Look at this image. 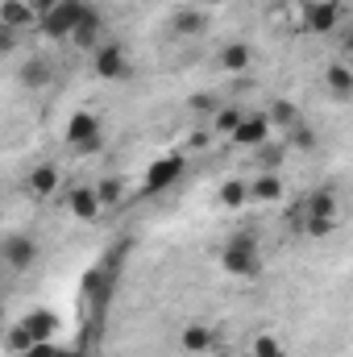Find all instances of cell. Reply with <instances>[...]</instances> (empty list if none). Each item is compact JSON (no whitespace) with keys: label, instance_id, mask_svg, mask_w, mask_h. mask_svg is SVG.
Instances as JSON below:
<instances>
[{"label":"cell","instance_id":"cell-1","mask_svg":"<svg viewBox=\"0 0 353 357\" xmlns=\"http://www.w3.org/2000/svg\"><path fill=\"white\" fill-rule=\"evenodd\" d=\"M220 266H225V274H233V278H254V274H262L258 241H254L250 233L229 237V241H225V250H220Z\"/></svg>","mask_w":353,"mask_h":357},{"label":"cell","instance_id":"cell-2","mask_svg":"<svg viewBox=\"0 0 353 357\" xmlns=\"http://www.w3.org/2000/svg\"><path fill=\"white\" fill-rule=\"evenodd\" d=\"M100 142H104L100 112H91V108L71 112V121H67V146H75L80 154H96V150H100Z\"/></svg>","mask_w":353,"mask_h":357},{"label":"cell","instance_id":"cell-3","mask_svg":"<svg viewBox=\"0 0 353 357\" xmlns=\"http://www.w3.org/2000/svg\"><path fill=\"white\" fill-rule=\"evenodd\" d=\"M91 8L84 4V0H67L59 13H50L46 21H38V29L46 33V38H54V42H71V33L84 25V17H88Z\"/></svg>","mask_w":353,"mask_h":357},{"label":"cell","instance_id":"cell-4","mask_svg":"<svg viewBox=\"0 0 353 357\" xmlns=\"http://www.w3.org/2000/svg\"><path fill=\"white\" fill-rule=\"evenodd\" d=\"M91 71H96L100 79H108V84H125V79L133 75V63L125 59L121 42H104L100 50H91Z\"/></svg>","mask_w":353,"mask_h":357},{"label":"cell","instance_id":"cell-5","mask_svg":"<svg viewBox=\"0 0 353 357\" xmlns=\"http://www.w3.org/2000/svg\"><path fill=\"white\" fill-rule=\"evenodd\" d=\"M38 241L29 237V233H8L4 237V245H0V258H4V270L8 274H25V270L38 262Z\"/></svg>","mask_w":353,"mask_h":357},{"label":"cell","instance_id":"cell-6","mask_svg":"<svg viewBox=\"0 0 353 357\" xmlns=\"http://www.w3.org/2000/svg\"><path fill=\"white\" fill-rule=\"evenodd\" d=\"M183 154H167V158H158V162H150V171H146V183H142V191L146 195H158V191H167L171 183H179L183 175Z\"/></svg>","mask_w":353,"mask_h":357},{"label":"cell","instance_id":"cell-7","mask_svg":"<svg viewBox=\"0 0 353 357\" xmlns=\"http://www.w3.org/2000/svg\"><path fill=\"white\" fill-rule=\"evenodd\" d=\"M299 208H303V225L308 220H337L341 216V199H337L333 187H316L308 199H299Z\"/></svg>","mask_w":353,"mask_h":357},{"label":"cell","instance_id":"cell-8","mask_svg":"<svg viewBox=\"0 0 353 357\" xmlns=\"http://www.w3.org/2000/svg\"><path fill=\"white\" fill-rule=\"evenodd\" d=\"M67 212L75 216V220H100V212H104V204H100V191H96V183H80V187H71V195H67Z\"/></svg>","mask_w":353,"mask_h":357},{"label":"cell","instance_id":"cell-9","mask_svg":"<svg viewBox=\"0 0 353 357\" xmlns=\"http://www.w3.org/2000/svg\"><path fill=\"white\" fill-rule=\"evenodd\" d=\"M303 25H308V33H333L341 25V4L337 0H312L303 8Z\"/></svg>","mask_w":353,"mask_h":357},{"label":"cell","instance_id":"cell-10","mask_svg":"<svg viewBox=\"0 0 353 357\" xmlns=\"http://www.w3.org/2000/svg\"><path fill=\"white\" fill-rule=\"evenodd\" d=\"M270 116L266 112H246V121L237 125V133L229 137L233 146H250V150H258V146H266V137H270Z\"/></svg>","mask_w":353,"mask_h":357},{"label":"cell","instance_id":"cell-11","mask_svg":"<svg viewBox=\"0 0 353 357\" xmlns=\"http://www.w3.org/2000/svg\"><path fill=\"white\" fill-rule=\"evenodd\" d=\"M59 183H63V171H59L54 162H38V167L25 175V191H29L33 199H50V195L59 191Z\"/></svg>","mask_w":353,"mask_h":357},{"label":"cell","instance_id":"cell-12","mask_svg":"<svg viewBox=\"0 0 353 357\" xmlns=\"http://www.w3.org/2000/svg\"><path fill=\"white\" fill-rule=\"evenodd\" d=\"M208 29V13L200 8V4H183L171 13V33L175 38H200Z\"/></svg>","mask_w":353,"mask_h":357},{"label":"cell","instance_id":"cell-13","mask_svg":"<svg viewBox=\"0 0 353 357\" xmlns=\"http://www.w3.org/2000/svg\"><path fill=\"white\" fill-rule=\"evenodd\" d=\"M250 63H254L250 42H225V46H220V54H216V67H220V71H229V75H246V71H250Z\"/></svg>","mask_w":353,"mask_h":357},{"label":"cell","instance_id":"cell-14","mask_svg":"<svg viewBox=\"0 0 353 357\" xmlns=\"http://www.w3.org/2000/svg\"><path fill=\"white\" fill-rule=\"evenodd\" d=\"M33 21H38V13H33L29 0H4V4H0V25H4V29H17V33H21V29H29Z\"/></svg>","mask_w":353,"mask_h":357},{"label":"cell","instance_id":"cell-15","mask_svg":"<svg viewBox=\"0 0 353 357\" xmlns=\"http://www.w3.org/2000/svg\"><path fill=\"white\" fill-rule=\"evenodd\" d=\"M250 199L254 204H278L283 199V175L278 171H262L250 178Z\"/></svg>","mask_w":353,"mask_h":357},{"label":"cell","instance_id":"cell-16","mask_svg":"<svg viewBox=\"0 0 353 357\" xmlns=\"http://www.w3.org/2000/svg\"><path fill=\"white\" fill-rule=\"evenodd\" d=\"M179 345H183V354L200 357V354H212L216 337H212V328H208V324H187V328L179 333Z\"/></svg>","mask_w":353,"mask_h":357},{"label":"cell","instance_id":"cell-17","mask_svg":"<svg viewBox=\"0 0 353 357\" xmlns=\"http://www.w3.org/2000/svg\"><path fill=\"white\" fill-rule=\"evenodd\" d=\"M21 324H25V333H29L33 341H54V337H59V320H54V312H46V307L29 312Z\"/></svg>","mask_w":353,"mask_h":357},{"label":"cell","instance_id":"cell-18","mask_svg":"<svg viewBox=\"0 0 353 357\" xmlns=\"http://www.w3.org/2000/svg\"><path fill=\"white\" fill-rule=\"evenodd\" d=\"M324 88H329V96H337V100H350L353 96V67L350 63H329Z\"/></svg>","mask_w":353,"mask_h":357},{"label":"cell","instance_id":"cell-19","mask_svg":"<svg viewBox=\"0 0 353 357\" xmlns=\"http://www.w3.org/2000/svg\"><path fill=\"white\" fill-rule=\"evenodd\" d=\"M216 199H220V208H229V212L246 208V204H250V178H225L220 191H216Z\"/></svg>","mask_w":353,"mask_h":357},{"label":"cell","instance_id":"cell-20","mask_svg":"<svg viewBox=\"0 0 353 357\" xmlns=\"http://www.w3.org/2000/svg\"><path fill=\"white\" fill-rule=\"evenodd\" d=\"M100 33H104L100 13H88V17H84V25L71 33V46H75V50H100V46H104V42H100Z\"/></svg>","mask_w":353,"mask_h":357},{"label":"cell","instance_id":"cell-21","mask_svg":"<svg viewBox=\"0 0 353 357\" xmlns=\"http://www.w3.org/2000/svg\"><path fill=\"white\" fill-rule=\"evenodd\" d=\"M266 116H270V125H274V129H287V133L303 121V116H299V108H295L291 100H270V104H266Z\"/></svg>","mask_w":353,"mask_h":357},{"label":"cell","instance_id":"cell-22","mask_svg":"<svg viewBox=\"0 0 353 357\" xmlns=\"http://www.w3.org/2000/svg\"><path fill=\"white\" fill-rule=\"evenodd\" d=\"M241 121H246V108H237V104H220L216 116H212V133H216V137H233Z\"/></svg>","mask_w":353,"mask_h":357},{"label":"cell","instance_id":"cell-23","mask_svg":"<svg viewBox=\"0 0 353 357\" xmlns=\"http://www.w3.org/2000/svg\"><path fill=\"white\" fill-rule=\"evenodd\" d=\"M50 84V63L46 59H25L21 63V88H46Z\"/></svg>","mask_w":353,"mask_h":357},{"label":"cell","instance_id":"cell-24","mask_svg":"<svg viewBox=\"0 0 353 357\" xmlns=\"http://www.w3.org/2000/svg\"><path fill=\"white\" fill-rule=\"evenodd\" d=\"M96 191H100V204H104V212H108V208H121V199H125L129 187H125L121 175H104L100 183H96Z\"/></svg>","mask_w":353,"mask_h":357},{"label":"cell","instance_id":"cell-25","mask_svg":"<svg viewBox=\"0 0 353 357\" xmlns=\"http://www.w3.org/2000/svg\"><path fill=\"white\" fill-rule=\"evenodd\" d=\"M250 357H287V349H283V341L274 333H258L250 341Z\"/></svg>","mask_w":353,"mask_h":357},{"label":"cell","instance_id":"cell-26","mask_svg":"<svg viewBox=\"0 0 353 357\" xmlns=\"http://www.w3.org/2000/svg\"><path fill=\"white\" fill-rule=\"evenodd\" d=\"M287 146H295V150H303V154H308V150H316V133H312V125H303V121H299V125L287 133Z\"/></svg>","mask_w":353,"mask_h":357},{"label":"cell","instance_id":"cell-27","mask_svg":"<svg viewBox=\"0 0 353 357\" xmlns=\"http://www.w3.org/2000/svg\"><path fill=\"white\" fill-rule=\"evenodd\" d=\"M29 345H38V341L25 333V324H13V328H8V354H13V357H25V349H29Z\"/></svg>","mask_w":353,"mask_h":357},{"label":"cell","instance_id":"cell-28","mask_svg":"<svg viewBox=\"0 0 353 357\" xmlns=\"http://www.w3.org/2000/svg\"><path fill=\"white\" fill-rule=\"evenodd\" d=\"M220 100L216 96H191V112H204V116H216Z\"/></svg>","mask_w":353,"mask_h":357},{"label":"cell","instance_id":"cell-29","mask_svg":"<svg viewBox=\"0 0 353 357\" xmlns=\"http://www.w3.org/2000/svg\"><path fill=\"white\" fill-rule=\"evenodd\" d=\"M333 229H337V220H308V225H303L308 237H329Z\"/></svg>","mask_w":353,"mask_h":357},{"label":"cell","instance_id":"cell-30","mask_svg":"<svg viewBox=\"0 0 353 357\" xmlns=\"http://www.w3.org/2000/svg\"><path fill=\"white\" fill-rule=\"evenodd\" d=\"M29 4H33V13H38V21H46V17H50V13H59V8H63L67 0H29Z\"/></svg>","mask_w":353,"mask_h":357},{"label":"cell","instance_id":"cell-31","mask_svg":"<svg viewBox=\"0 0 353 357\" xmlns=\"http://www.w3.org/2000/svg\"><path fill=\"white\" fill-rule=\"evenodd\" d=\"M25 357H59V345L54 341H38V345H29Z\"/></svg>","mask_w":353,"mask_h":357},{"label":"cell","instance_id":"cell-32","mask_svg":"<svg viewBox=\"0 0 353 357\" xmlns=\"http://www.w3.org/2000/svg\"><path fill=\"white\" fill-rule=\"evenodd\" d=\"M0 50H4V54L17 50V29H4V25H0Z\"/></svg>","mask_w":353,"mask_h":357},{"label":"cell","instance_id":"cell-33","mask_svg":"<svg viewBox=\"0 0 353 357\" xmlns=\"http://www.w3.org/2000/svg\"><path fill=\"white\" fill-rule=\"evenodd\" d=\"M258 162H262L266 171H274V167H278V150H266V146H258Z\"/></svg>","mask_w":353,"mask_h":357},{"label":"cell","instance_id":"cell-34","mask_svg":"<svg viewBox=\"0 0 353 357\" xmlns=\"http://www.w3.org/2000/svg\"><path fill=\"white\" fill-rule=\"evenodd\" d=\"M208 137H212V133H191V137H187V146H191V150H204V146H208Z\"/></svg>","mask_w":353,"mask_h":357},{"label":"cell","instance_id":"cell-35","mask_svg":"<svg viewBox=\"0 0 353 357\" xmlns=\"http://www.w3.org/2000/svg\"><path fill=\"white\" fill-rule=\"evenodd\" d=\"M195 4H200V8H208V4H225V0H195Z\"/></svg>","mask_w":353,"mask_h":357},{"label":"cell","instance_id":"cell-36","mask_svg":"<svg viewBox=\"0 0 353 357\" xmlns=\"http://www.w3.org/2000/svg\"><path fill=\"white\" fill-rule=\"evenodd\" d=\"M345 54H350V59H353V33H350V38H345Z\"/></svg>","mask_w":353,"mask_h":357},{"label":"cell","instance_id":"cell-37","mask_svg":"<svg viewBox=\"0 0 353 357\" xmlns=\"http://www.w3.org/2000/svg\"><path fill=\"white\" fill-rule=\"evenodd\" d=\"M59 357H80L75 349H59Z\"/></svg>","mask_w":353,"mask_h":357}]
</instances>
